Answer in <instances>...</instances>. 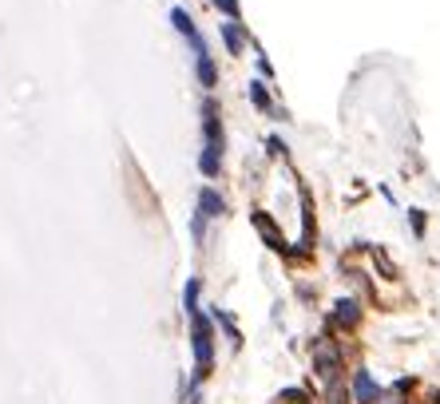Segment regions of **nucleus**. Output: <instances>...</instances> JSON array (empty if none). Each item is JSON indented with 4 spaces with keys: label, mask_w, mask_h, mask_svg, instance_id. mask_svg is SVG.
I'll return each instance as SVG.
<instances>
[{
    "label": "nucleus",
    "mask_w": 440,
    "mask_h": 404,
    "mask_svg": "<svg viewBox=\"0 0 440 404\" xmlns=\"http://www.w3.org/2000/svg\"><path fill=\"white\" fill-rule=\"evenodd\" d=\"M250 222H254V226H258V234L266 238V246H270V250H274V254L290 257V246H286V238H281V230H278V226H274V218H270L266 210H254V214H250Z\"/></svg>",
    "instance_id": "obj_4"
},
{
    "label": "nucleus",
    "mask_w": 440,
    "mask_h": 404,
    "mask_svg": "<svg viewBox=\"0 0 440 404\" xmlns=\"http://www.w3.org/2000/svg\"><path fill=\"white\" fill-rule=\"evenodd\" d=\"M270 155H286V143H281V139H270Z\"/></svg>",
    "instance_id": "obj_18"
},
{
    "label": "nucleus",
    "mask_w": 440,
    "mask_h": 404,
    "mask_svg": "<svg viewBox=\"0 0 440 404\" xmlns=\"http://www.w3.org/2000/svg\"><path fill=\"white\" fill-rule=\"evenodd\" d=\"M183 309H186V317L198 313V278H191V282L183 285Z\"/></svg>",
    "instance_id": "obj_11"
},
{
    "label": "nucleus",
    "mask_w": 440,
    "mask_h": 404,
    "mask_svg": "<svg viewBox=\"0 0 440 404\" xmlns=\"http://www.w3.org/2000/svg\"><path fill=\"white\" fill-rule=\"evenodd\" d=\"M171 24H175V32H179V36L191 40L195 56H198V52H207V40L198 36V28H195V20H191V13H186V8H171Z\"/></svg>",
    "instance_id": "obj_5"
},
{
    "label": "nucleus",
    "mask_w": 440,
    "mask_h": 404,
    "mask_svg": "<svg viewBox=\"0 0 440 404\" xmlns=\"http://www.w3.org/2000/svg\"><path fill=\"white\" fill-rule=\"evenodd\" d=\"M210 4H214L226 20H238V0H210Z\"/></svg>",
    "instance_id": "obj_14"
},
{
    "label": "nucleus",
    "mask_w": 440,
    "mask_h": 404,
    "mask_svg": "<svg viewBox=\"0 0 440 404\" xmlns=\"http://www.w3.org/2000/svg\"><path fill=\"white\" fill-rule=\"evenodd\" d=\"M309 357H314V373H318L325 384H333L337 380V373H342V345L333 341L330 333H321V337H314V349H309Z\"/></svg>",
    "instance_id": "obj_3"
},
{
    "label": "nucleus",
    "mask_w": 440,
    "mask_h": 404,
    "mask_svg": "<svg viewBox=\"0 0 440 404\" xmlns=\"http://www.w3.org/2000/svg\"><path fill=\"white\" fill-rule=\"evenodd\" d=\"M191 345H195V380L210 377V365H214V321L195 313L191 317Z\"/></svg>",
    "instance_id": "obj_2"
},
{
    "label": "nucleus",
    "mask_w": 440,
    "mask_h": 404,
    "mask_svg": "<svg viewBox=\"0 0 440 404\" xmlns=\"http://www.w3.org/2000/svg\"><path fill=\"white\" fill-rule=\"evenodd\" d=\"M428 404H440V392H437V396H432V401H428Z\"/></svg>",
    "instance_id": "obj_19"
},
{
    "label": "nucleus",
    "mask_w": 440,
    "mask_h": 404,
    "mask_svg": "<svg viewBox=\"0 0 440 404\" xmlns=\"http://www.w3.org/2000/svg\"><path fill=\"white\" fill-rule=\"evenodd\" d=\"M198 214H203L207 222L222 218V214H226V198H222L214 186H203V190H198Z\"/></svg>",
    "instance_id": "obj_6"
},
{
    "label": "nucleus",
    "mask_w": 440,
    "mask_h": 404,
    "mask_svg": "<svg viewBox=\"0 0 440 404\" xmlns=\"http://www.w3.org/2000/svg\"><path fill=\"white\" fill-rule=\"evenodd\" d=\"M222 151H226V139H222L219 103L207 99L203 103V155H198V171L207 174V179H219L222 174Z\"/></svg>",
    "instance_id": "obj_1"
},
{
    "label": "nucleus",
    "mask_w": 440,
    "mask_h": 404,
    "mask_svg": "<svg viewBox=\"0 0 440 404\" xmlns=\"http://www.w3.org/2000/svg\"><path fill=\"white\" fill-rule=\"evenodd\" d=\"M250 103H254L258 111H270V91H266V84H250Z\"/></svg>",
    "instance_id": "obj_12"
},
{
    "label": "nucleus",
    "mask_w": 440,
    "mask_h": 404,
    "mask_svg": "<svg viewBox=\"0 0 440 404\" xmlns=\"http://www.w3.org/2000/svg\"><path fill=\"white\" fill-rule=\"evenodd\" d=\"M219 32H222V44H226V52H230V56H238V52L246 48V28L238 24V20H226V24H219Z\"/></svg>",
    "instance_id": "obj_9"
},
{
    "label": "nucleus",
    "mask_w": 440,
    "mask_h": 404,
    "mask_svg": "<svg viewBox=\"0 0 440 404\" xmlns=\"http://www.w3.org/2000/svg\"><path fill=\"white\" fill-rule=\"evenodd\" d=\"M191 234H195V242L203 246V238H207V218H203V214H195V222H191Z\"/></svg>",
    "instance_id": "obj_16"
},
{
    "label": "nucleus",
    "mask_w": 440,
    "mask_h": 404,
    "mask_svg": "<svg viewBox=\"0 0 440 404\" xmlns=\"http://www.w3.org/2000/svg\"><path fill=\"white\" fill-rule=\"evenodd\" d=\"M409 389H413V380H397V384H393V389H389V396H385V404H401V396H404V392H409Z\"/></svg>",
    "instance_id": "obj_13"
},
{
    "label": "nucleus",
    "mask_w": 440,
    "mask_h": 404,
    "mask_svg": "<svg viewBox=\"0 0 440 404\" xmlns=\"http://www.w3.org/2000/svg\"><path fill=\"white\" fill-rule=\"evenodd\" d=\"M195 72H198V84L207 87H219V68H214V60H210V52H198L195 56Z\"/></svg>",
    "instance_id": "obj_10"
},
{
    "label": "nucleus",
    "mask_w": 440,
    "mask_h": 404,
    "mask_svg": "<svg viewBox=\"0 0 440 404\" xmlns=\"http://www.w3.org/2000/svg\"><path fill=\"white\" fill-rule=\"evenodd\" d=\"M409 214H413V230H416V238H420V234H425V214H420V210H409Z\"/></svg>",
    "instance_id": "obj_17"
},
{
    "label": "nucleus",
    "mask_w": 440,
    "mask_h": 404,
    "mask_svg": "<svg viewBox=\"0 0 440 404\" xmlns=\"http://www.w3.org/2000/svg\"><path fill=\"white\" fill-rule=\"evenodd\" d=\"M333 325H342V329H357L361 325V306H357L353 297H342L333 306Z\"/></svg>",
    "instance_id": "obj_8"
},
{
    "label": "nucleus",
    "mask_w": 440,
    "mask_h": 404,
    "mask_svg": "<svg viewBox=\"0 0 440 404\" xmlns=\"http://www.w3.org/2000/svg\"><path fill=\"white\" fill-rule=\"evenodd\" d=\"M353 396H357V404H377L381 401L377 380L369 377L365 368H357V373H353Z\"/></svg>",
    "instance_id": "obj_7"
},
{
    "label": "nucleus",
    "mask_w": 440,
    "mask_h": 404,
    "mask_svg": "<svg viewBox=\"0 0 440 404\" xmlns=\"http://www.w3.org/2000/svg\"><path fill=\"white\" fill-rule=\"evenodd\" d=\"M309 396L302 389H286V392H278V404H306Z\"/></svg>",
    "instance_id": "obj_15"
}]
</instances>
